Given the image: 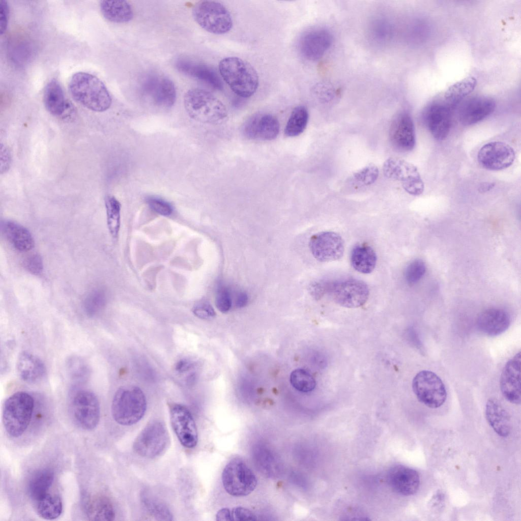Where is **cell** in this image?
Masks as SVG:
<instances>
[{"instance_id": "cell-1", "label": "cell", "mask_w": 521, "mask_h": 521, "mask_svg": "<svg viewBox=\"0 0 521 521\" xmlns=\"http://www.w3.org/2000/svg\"><path fill=\"white\" fill-rule=\"evenodd\" d=\"M68 89L75 101L91 110L103 112L111 106L112 99L107 88L92 74L75 73L70 79Z\"/></svg>"}, {"instance_id": "cell-2", "label": "cell", "mask_w": 521, "mask_h": 521, "mask_svg": "<svg viewBox=\"0 0 521 521\" xmlns=\"http://www.w3.org/2000/svg\"><path fill=\"white\" fill-rule=\"evenodd\" d=\"M218 68L224 81L238 96L247 98L256 92L259 77L249 63L237 56H228L220 61Z\"/></svg>"}, {"instance_id": "cell-3", "label": "cell", "mask_w": 521, "mask_h": 521, "mask_svg": "<svg viewBox=\"0 0 521 521\" xmlns=\"http://www.w3.org/2000/svg\"><path fill=\"white\" fill-rule=\"evenodd\" d=\"M184 105L188 115L204 123L216 124L227 118L224 104L211 93L203 89L189 90L184 97Z\"/></svg>"}, {"instance_id": "cell-4", "label": "cell", "mask_w": 521, "mask_h": 521, "mask_svg": "<svg viewBox=\"0 0 521 521\" xmlns=\"http://www.w3.org/2000/svg\"><path fill=\"white\" fill-rule=\"evenodd\" d=\"M147 400L140 388L126 385L115 392L111 403V414L118 424L130 426L136 424L143 417L147 409Z\"/></svg>"}, {"instance_id": "cell-5", "label": "cell", "mask_w": 521, "mask_h": 521, "mask_svg": "<svg viewBox=\"0 0 521 521\" xmlns=\"http://www.w3.org/2000/svg\"><path fill=\"white\" fill-rule=\"evenodd\" d=\"M35 407L33 397L25 391H18L5 400L3 422L7 432L13 438L21 436L27 428Z\"/></svg>"}, {"instance_id": "cell-6", "label": "cell", "mask_w": 521, "mask_h": 521, "mask_svg": "<svg viewBox=\"0 0 521 521\" xmlns=\"http://www.w3.org/2000/svg\"><path fill=\"white\" fill-rule=\"evenodd\" d=\"M193 18L204 30L216 35L224 34L233 27V19L222 4L214 1H200L192 9Z\"/></svg>"}, {"instance_id": "cell-7", "label": "cell", "mask_w": 521, "mask_h": 521, "mask_svg": "<svg viewBox=\"0 0 521 521\" xmlns=\"http://www.w3.org/2000/svg\"><path fill=\"white\" fill-rule=\"evenodd\" d=\"M222 482L225 490L237 497L246 496L256 488L257 480L255 474L240 458L230 460L224 467Z\"/></svg>"}, {"instance_id": "cell-8", "label": "cell", "mask_w": 521, "mask_h": 521, "mask_svg": "<svg viewBox=\"0 0 521 521\" xmlns=\"http://www.w3.org/2000/svg\"><path fill=\"white\" fill-rule=\"evenodd\" d=\"M170 442L167 429L159 420L149 422L136 438L133 445L134 451L148 458L157 457L167 449Z\"/></svg>"}, {"instance_id": "cell-9", "label": "cell", "mask_w": 521, "mask_h": 521, "mask_svg": "<svg viewBox=\"0 0 521 521\" xmlns=\"http://www.w3.org/2000/svg\"><path fill=\"white\" fill-rule=\"evenodd\" d=\"M412 388L418 400L430 408L440 407L447 398V391L442 380L430 370L417 373L413 380Z\"/></svg>"}, {"instance_id": "cell-10", "label": "cell", "mask_w": 521, "mask_h": 521, "mask_svg": "<svg viewBox=\"0 0 521 521\" xmlns=\"http://www.w3.org/2000/svg\"><path fill=\"white\" fill-rule=\"evenodd\" d=\"M70 409L74 421L81 428L91 430L96 428L100 418V406L95 393L79 390L71 397Z\"/></svg>"}, {"instance_id": "cell-11", "label": "cell", "mask_w": 521, "mask_h": 521, "mask_svg": "<svg viewBox=\"0 0 521 521\" xmlns=\"http://www.w3.org/2000/svg\"><path fill=\"white\" fill-rule=\"evenodd\" d=\"M327 294L338 305L346 308H357L368 300L369 292L367 285L356 279L329 281Z\"/></svg>"}, {"instance_id": "cell-12", "label": "cell", "mask_w": 521, "mask_h": 521, "mask_svg": "<svg viewBox=\"0 0 521 521\" xmlns=\"http://www.w3.org/2000/svg\"><path fill=\"white\" fill-rule=\"evenodd\" d=\"M383 171L387 178L399 181L409 194L417 196L423 192L424 183L417 167L413 164L400 158L391 157L385 161Z\"/></svg>"}, {"instance_id": "cell-13", "label": "cell", "mask_w": 521, "mask_h": 521, "mask_svg": "<svg viewBox=\"0 0 521 521\" xmlns=\"http://www.w3.org/2000/svg\"><path fill=\"white\" fill-rule=\"evenodd\" d=\"M454 109L443 99L430 103L424 109L423 122L433 137L439 140L445 139L451 129Z\"/></svg>"}, {"instance_id": "cell-14", "label": "cell", "mask_w": 521, "mask_h": 521, "mask_svg": "<svg viewBox=\"0 0 521 521\" xmlns=\"http://www.w3.org/2000/svg\"><path fill=\"white\" fill-rule=\"evenodd\" d=\"M171 427L180 443L187 448H193L198 442L195 422L189 410L184 406L173 403L169 407Z\"/></svg>"}, {"instance_id": "cell-15", "label": "cell", "mask_w": 521, "mask_h": 521, "mask_svg": "<svg viewBox=\"0 0 521 521\" xmlns=\"http://www.w3.org/2000/svg\"><path fill=\"white\" fill-rule=\"evenodd\" d=\"M515 152L508 144L501 141H491L483 146L477 155L479 164L490 170H500L508 168L513 163Z\"/></svg>"}, {"instance_id": "cell-16", "label": "cell", "mask_w": 521, "mask_h": 521, "mask_svg": "<svg viewBox=\"0 0 521 521\" xmlns=\"http://www.w3.org/2000/svg\"><path fill=\"white\" fill-rule=\"evenodd\" d=\"M309 245L313 256L320 262L339 259L344 252L342 239L333 231H323L313 235Z\"/></svg>"}, {"instance_id": "cell-17", "label": "cell", "mask_w": 521, "mask_h": 521, "mask_svg": "<svg viewBox=\"0 0 521 521\" xmlns=\"http://www.w3.org/2000/svg\"><path fill=\"white\" fill-rule=\"evenodd\" d=\"M389 136L393 147L399 151L410 152L414 148L415 127L410 113L401 111L394 117L390 126Z\"/></svg>"}, {"instance_id": "cell-18", "label": "cell", "mask_w": 521, "mask_h": 521, "mask_svg": "<svg viewBox=\"0 0 521 521\" xmlns=\"http://www.w3.org/2000/svg\"><path fill=\"white\" fill-rule=\"evenodd\" d=\"M143 93L150 97L153 103L160 107H172L177 98L172 81L168 77L155 74L147 76L142 84Z\"/></svg>"}, {"instance_id": "cell-19", "label": "cell", "mask_w": 521, "mask_h": 521, "mask_svg": "<svg viewBox=\"0 0 521 521\" xmlns=\"http://www.w3.org/2000/svg\"><path fill=\"white\" fill-rule=\"evenodd\" d=\"M332 41V36L329 31L323 28L314 27L301 34L298 41V48L304 58L316 61L327 51Z\"/></svg>"}, {"instance_id": "cell-20", "label": "cell", "mask_w": 521, "mask_h": 521, "mask_svg": "<svg viewBox=\"0 0 521 521\" xmlns=\"http://www.w3.org/2000/svg\"><path fill=\"white\" fill-rule=\"evenodd\" d=\"M279 123L273 115L257 113L249 117L243 127V133L251 140H272L279 134Z\"/></svg>"}, {"instance_id": "cell-21", "label": "cell", "mask_w": 521, "mask_h": 521, "mask_svg": "<svg viewBox=\"0 0 521 521\" xmlns=\"http://www.w3.org/2000/svg\"><path fill=\"white\" fill-rule=\"evenodd\" d=\"M520 352L516 353L504 366L500 379L502 395L509 402L519 404L520 392Z\"/></svg>"}, {"instance_id": "cell-22", "label": "cell", "mask_w": 521, "mask_h": 521, "mask_svg": "<svg viewBox=\"0 0 521 521\" xmlns=\"http://www.w3.org/2000/svg\"><path fill=\"white\" fill-rule=\"evenodd\" d=\"M495 108L496 101L491 97L477 96L469 98L459 107V122L465 126L475 124L491 114Z\"/></svg>"}, {"instance_id": "cell-23", "label": "cell", "mask_w": 521, "mask_h": 521, "mask_svg": "<svg viewBox=\"0 0 521 521\" xmlns=\"http://www.w3.org/2000/svg\"><path fill=\"white\" fill-rule=\"evenodd\" d=\"M387 480L391 488L403 496H411L418 490L420 479L417 471L403 465H396L389 469Z\"/></svg>"}, {"instance_id": "cell-24", "label": "cell", "mask_w": 521, "mask_h": 521, "mask_svg": "<svg viewBox=\"0 0 521 521\" xmlns=\"http://www.w3.org/2000/svg\"><path fill=\"white\" fill-rule=\"evenodd\" d=\"M175 66L181 73L198 79L217 90H222V80L214 69L209 66L187 57H179Z\"/></svg>"}, {"instance_id": "cell-25", "label": "cell", "mask_w": 521, "mask_h": 521, "mask_svg": "<svg viewBox=\"0 0 521 521\" xmlns=\"http://www.w3.org/2000/svg\"><path fill=\"white\" fill-rule=\"evenodd\" d=\"M476 324L478 330L481 333L489 336H496L508 329L510 324V317L502 309L490 308L479 314Z\"/></svg>"}, {"instance_id": "cell-26", "label": "cell", "mask_w": 521, "mask_h": 521, "mask_svg": "<svg viewBox=\"0 0 521 521\" xmlns=\"http://www.w3.org/2000/svg\"><path fill=\"white\" fill-rule=\"evenodd\" d=\"M82 504L84 512L90 520L111 521L114 519L112 503L104 495H87L83 497Z\"/></svg>"}, {"instance_id": "cell-27", "label": "cell", "mask_w": 521, "mask_h": 521, "mask_svg": "<svg viewBox=\"0 0 521 521\" xmlns=\"http://www.w3.org/2000/svg\"><path fill=\"white\" fill-rule=\"evenodd\" d=\"M16 369L20 379L30 384L41 381L46 372L43 361L36 355L26 351L19 353L16 362Z\"/></svg>"}, {"instance_id": "cell-28", "label": "cell", "mask_w": 521, "mask_h": 521, "mask_svg": "<svg viewBox=\"0 0 521 521\" xmlns=\"http://www.w3.org/2000/svg\"><path fill=\"white\" fill-rule=\"evenodd\" d=\"M43 102L46 109L52 115L65 118L71 110L60 82L55 79H51L45 88Z\"/></svg>"}, {"instance_id": "cell-29", "label": "cell", "mask_w": 521, "mask_h": 521, "mask_svg": "<svg viewBox=\"0 0 521 521\" xmlns=\"http://www.w3.org/2000/svg\"><path fill=\"white\" fill-rule=\"evenodd\" d=\"M485 413L488 423L499 436L506 437L509 435L511 428L510 416L497 399H488Z\"/></svg>"}, {"instance_id": "cell-30", "label": "cell", "mask_w": 521, "mask_h": 521, "mask_svg": "<svg viewBox=\"0 0 521 521\" xmlns=\"http://www.w3.org/2000/svg\"><path fill=\"white\" fill-rule=\"evenodd\" d=\"M1 231L13 246L20 252L28 251L34 247V240L31 233L15 221L8 220L2 222Z\"/></svg>"}, {"instance_id": "cell-31", "label": "cell", "mask_w": 521, "mask_h": 521, "mask_svg": "<svg viewBox=\"0 0 521 521\" xmlns=\"http://www.w3.org/2000/svg\"><path fill=\"white\" fill-rule=\"evenodd\" d=\"M100 9L107 20L114 23L128 22L134 15L132 6L126 1H101Z\"/></svg>"}, {"instance_id": "cell-32", "label": "cell", "mask_w": 521, "mask_h": 521, "mask_svg": "<svg viewBox=\"0 0 521 521\" xmlns=\"http://www.w3.org/2000/svg\"><path fill=\"white\" fill-rule=\"evenodd\" d=\"M54 478L52 470L43 468L36 471L27 484L28 495L34 503L49 493Z\"/></svg>"}, {"instance_id": "cell-33", "label": "cell", "mask_w": 521, "mask_h": 521, "mask_svg": "<svg viewBox=\"0 0 521 521\" xmlns=\"http://www.w3.org/2000/svg\"><path fill=\"white\" fill-rule=\"evenodd\" d=\"M351 262L356 270L368 274L372 272L375 267L377 255L374 250L368 245H356L352 250Z\"/></svg>"}, {"instance_id": "cell-34", "label": "cell", "mask_w": 521, "mask_h": 521, "mask_svg": "<svg viewBox=\"0 0 521 521\" xmlns=\"http://www.w3.org/2000/svg\"><path fill=\"white\" fill-rule=\"evenodd\" d=\"M477 83L473 77H467L451 85L445 91L443 100L454 109L474 90Z\"/></svg>"}, {"instance_id": "cell-35", "label": "cell", "mask_w": 521, "mask_h": 521, "mask_svg": "<svg viewBox=\"0 0 521 521\" xmlns=\"http://www.w3.org/2000/svg\"><path fill=\"white\" fill-rule=\"evenodd\" d=\"M37 514L47 520L54 519L60 516L63 510L61 498L56 494L48 493L35 502Z\"/></svg>"}, {"instance_id": "cell-36", "label": "cell", "mask_w": 521, "mask_h": 521, "mask_svg": "<svg viewBox=\"0 0 521 521\" xmlns=\"http://www.w3.org/2000/svg\"><path fill=\"white\" fill-rule=\"evenodd\" d=\"M253 453L255 465L262 473L268 477L274 476L279 466L277 458L272 451L266 446L257 445Z\"/></svg>"}, {"instance_id": "cell-37", "label": "cell", "mask_w": 521, "mask_h": 521, "mask_svg": "<svg viewBox=\"0 0 521 521\" xmlns=\"http://www.w3.org/2000/svg\"><path fill=\"white\" fill-rule=\"evenodd\" d=\"M66 369L70 379L76 384L85 383L89 380L91 372L88 363L77 356H72L67 358Z\"/></svg>"}, {"instance_id": "cell-38", "label": "cell", "mask_w": 521, "mask_h": 521, "mask_svg": "<svg viewBox=\"0 0 521 521\" xmlns=\"http://www.w3.org/2000/svg\"><path fill=\"white\" fill-rule=\"evenodd\" d=\"M309 119L308 111L303 105H298L292 110L284 129L287 137H295L302 134L307 126Z\"/></svg>"}, {"instance_id": "cell-39", "label": "cell", "mask_w": 521, "mask_h": 521, "mask_svg": "<svg viewBox=\"0 0 521 521\" xmlns=\"http://www.w3.org/2000/svg\"><path fill=\"white\" fill-rule=\"evenodd\" d=\"M107 224L111 237H118L121 224V204L113 196H107L105 199Z\"/></svg>"}, {"instance_id": "cell-40", "label": "cell", "mask_w": 521, "mask_h": 521, "mask_svg": "<svg viewBox=\"0 0 521 521\" xmlns=\"http://www.w3.org/2000/svg\"><path fill=\"white\" fill-rule=\"evenodd\" d=\"M106 303V297L103 291L99 289L93 290L85 298L83 307L86 314L94 317L100 313Z\"/></svg>"}, {"instance_id": "cell-41", "label": "cell", "mask_w": 521, "mask_h": 521, "mask_svg": "<svg viewBox=\"0 0 521 521\" xmlns=\"http://www.w3.org/2000/svg\"><path fill=\"white\" fill-rule=\"evenodd\" d=\"M290 382L294 388L302 392L312 391L316 386L315 380L312 375L302 368L293 371L290 376Z\"/></svg>"}, {"instance_id": "cell-42", "label": "cell", "mask_w": 521, "mask_h": 521, "mask_svg": "<svg viewBox=\"0 0 521 521\" xmlns=\"http://www.w3.org/2000/svg\"><path fill=\"white\" fill-rule=\"evenodd\" d=\"M143 503L148 511L157 520H171L172 515L163 503L152 498H145Z\"/></svg>"}, {"instance_id": "cell-43", "label": "cell", "mask_w": 521, "mask_h": 521, "mask_svg": "<svg viewBox=\"0 0 521 521\" xmlns=\"http://www.w3.org/2000/svg\"><path fill=\"white\" fill-rule=\"evenodd\" d=\"M379 171L373 164H369L354 173L352 179L356 183L361 185H370L377 180Z\"/></svg>"}, {"instance_id": "cell-44", "label": "cell", "mask_w": 521, "mask_h": 521, "mask_svg": "<svg viewBox=\"0 0 521 521\" xmlns=\"http://www.w3.org/2000/svg\"><path fill=\"white\" fill-rule=\"evenodd\" d=\"M215 305L217 309L223 313L229 310L232 305L231 292L228 287L223 284L217 287L215 297Z\"/></svg>"}, {"instance_id": "cell-45", "label": "cell", "mask_w": 521, "mask_h": 521, "mask_svg": "<svg viewBox=\"0 0 521 521\" xmlns=\"http://www.w3.org/2000/svg\"><path fill=\"white\" fill-rule=\"evenodd\" d=\"M425 271L424 262L421 259H415L410 263L406 269V279L409 284H414L420 280Z\"/></svg>"}, {"instance_id": "cell-46", "label": "cell", "mask_w": 521, "mask_h": 521, "mask_svg": "<svg viewBox=\"0 0 521 521\" xmlns=\"http://www.w3.org/2000/svg\"><path fill=\"white\" fill-rule=\"evenodd\" d=\"M146 202L153 211L159 215L168 216L173 212L171 205L161 198L154 196L148 197L146 199Z\"/></svg>"}, {"instance_id": "cell-47", "label": "cell", "mask_w": 521, "mask_h": 521, "mask_svg": "<svg viewBox=\"0 0 521 521\" xmlns=\"http://www.w3.org/2000/svg\"><path fill=\"white\" fill-rule=\"evenodd\" d=\"M23 265L28 272L35 275H40L43 271V259L41 256L37 253L27 257L24 259Z\"/></svg>"}, {"instance_id": "cell-48", "label": "cell", "mask_w": 521, "mask_h": 521, "mask_svg": "<svg viewBox=\"0 0 521 521\" xmlns=\"http://www.w3.org/2000/svg\"><path fill=\"white\" fill-rule=\"evenodd\" d=\"M193 314L202 319H210L215 316V312L211 305L207 301H201L192 308Z\"/></svg>"}, {"instance_id": "cell-49", "label": "cell", "mask_w": 521, "mask_h": 521, "mask_svg": "<svg viewBox=\"0 0 521 521\" xmlns=\"http://www.w3.org/2000/svg\"><path fill=\"white\" fill-rule=\"evenodd\" d=\"M234 520H256L257 516L249 509L241 506L234 508L231 511Z\"/></svg>"}, {"instance_id": "cell-50", "label": "cell", "mask_w": 521, "mask_h": 521, "mask_svg": "<svg viewBox=\"0 0 521 521\" xmlns=\"http://www.w3.org/2000/svg\"><path fill=\"white\" fill-rule=\"evenodd\" d=\"M9 14V8L6 1L2 0L0 2V33L4 34L7 28Z\"/></svg>"}, {"instance_id": "cell-51", "label": "cell", "mask_w": 521, "mask_h": 521, "mask_svg": "<svg viewBox=\"0 0 521 521\" xmlns=\"http://www.w3.org/2000/svg\"><path fill=\"white\" fill-rule=\"evenodd\" d=\"M0 161L1 173H5L10 167L11 156L8 148L2 143L1 144Z\"/></svg>"}, {"instance_id": "cell-52", "label": "cell", "mask_w": 521, "mask_h": 521, "mask_svg": "<svg viewBox=\"0 0 521 521\" xmlns=\"http://www.w3.org/2000/svg\"><path fill=\"white\" fill-rule=\"evenodd\" d=\"M193 367L192 362L186 359H182L178 361L175 366L176 370L180 373H183L190 370Z\"/></svg>"}, {"instance_id": "cell-53", "label": "cell", "mask_w": 521, "mask_h": 521, "mask_svg": "<svg viewBox=\"0 0 521 521\" xmlns=\"http://www.w3.org/2000/svg\"><path fill=\"white\" fill-rule=\"evenodd\" d=\"M216 519L218 521L234 520L231 511L227 508L220 509L216 513Z\"/></svg>"}, {"instance_id": "cell-54", "label": "cell", "mask_w": 521, "mask_h": 521, "mask_svg": "<svg viewBox=\"0 0 521 521\" xmlns=\"http://www.w3.org/2000/svg\"><path fill=\"white\" fill-rule=\"evenodd\" d=\"M248 301V297L245 292L243 291H240L237 294L235 304L237 307L242 308L245 306L247 304Z\"/></svg>"}, {"instance_id": "cell-55", "label": "cell", "mask_w": 521, "mask_h": 521, "mask_svg": "<svg viewBox=\"0 0 521 521\" xmlns=\"http://www.w3.org/2000/svg\"><path fill=\"white\" fill-rule=\"evenodd\" d=\"M494 186V184L492 183H483L480 186L479 190H480L482 192H484L490 190Z\"/></svg>"}]
</instances>
